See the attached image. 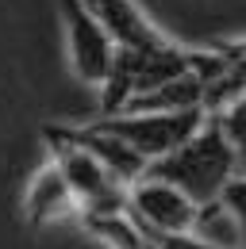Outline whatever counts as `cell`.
<instances>
[{"label":"cell","instance_id":"8fae6325","mask_svg":"<svg viewBox=\"0 0 246 249\" xmlns=\"http://www.w3.org/2000/svg\"><path fill=\"white\" fill-rule=\"evenodd\" d=\"M212 119H215V126L223 130V138H227V146H231V154H235L239 173H246V92L235 96L227 107H219Z\"/></svg>","mask_w":246,"mask_h":249},{"label":"cell","instance_id":"7c38bea8","mask_svg":"<svg viewBox=\"0 0 246 249\" xmlns=\"http://www.w3.org/2000/svg\"><path fill=\"white\" fill-rule=\"evenodd\" d=\"M219 203L227 207V215L235 218L239 226V238H243V249H246V173H235L227 188L219 192Z\"/></svg>","mask_w":246,"mask_h":249},{"label":"cell","instance_id":"277c9868","mask_svg":"<svg viewBox=\"0 0 246 249\" xmlns=\"http://www.w3.org/2000/svg\"><path fill=\"white\" fill-rule=\"evenodd\" d=\"M62 23H65L73 73L85 85H104L112 73V62H116V42L108 38V31L96 23V16L81 0H62Z\"/></svg>","mask_w":246,"mask_h":249},{"label":"cell","instance_id":"30bf717a","mask_svg":"<svg viewBox=\"0 0 246 249\" xmlns=\"http://www.w3.org/2000/svg\"><path fill=\"white\" fill-rule=\"evenodd\" d=\"M85 226H89L96 238H104L112 249H158V246L150 242V234H146L139 222H131V215L85 218Z\"/></svg>","mask_w":246,"mask_h":249},{"label":"cell","instance_id":"52a82bcc","mask_svg":"<svg viewBox=\"0 0 246 249\" xmlns=\"http://www.w3.org/2000/svg\"><path fill=\"white\" fill-rule=\"evenodd\" d=\"M65 134L85 150V154H92L116 180H120L123 188H131L135 180H143L146 177V157L139 154V150H131L123 138H116V134H108V130H100L96 123H85V126H65Z\"/></svg>","mask_w":246,"mask_h":249},{"label":"cell","instance_id":"5b68a950","mask_svg":"<svg viewBox=\"0 0 246 249\" xmlns=\"http://www.w3.org/2000/svg\"><path fill=\"white\" fill-rule=\"evenodd\" d=\"M196 211L200 207L181 188L150 180V177H143L127 188V215L143 230H154V234H192Z\"/></svg>","mask_w":246,"mask_h":249},{"label":"cell","instance_id":"3957f363","mask_svg":"<svg viewBox=\"0 0 246 249\" xmlns=\"http://www.w3.org/2000/svg\"><path fill=\"white\" fill-rule=\"evenodd\" d=\"M204 119H208L204 107H181V111H120V115H100L92 123L123 138L146 161H154V157H165L169 150H177L184 138H192L204 126Z\"/></svg>","mask_w":246,"mask_h":249},{"label":"cell","instance_id":"ba28073f","mask_svg":"<svg viewBox=\"0 0 246 249\" xmlns=\"http://www.w3.org/2000/svg\"><path fill=\"white\" fill-rule=\"evenodd\" d=\"M65 211H73V196H69V188H65L58 169H54V165H42V169L35 173L31 188H27L23 215H27L31 226H42V222H50V218L65 215Z\"/></svg>","mask_w":246,"mask_h":249},{"label":"cell","instance_id":"6da1fadb","mask_svg":"<svg viewBox=\"0 0 246 249\" xmlns=\"http://www.w3.org/2000/svg\"><path fill=\"white\" fill-rule=\"evenodd\" d=\"M235 173H239L235 154H231V146H227V138L215 126L212 115L204 119V126L192 138H184L177 150H169L165 157H154L150 165H146V177L150 180L181 188L196 207L219 199V192L227 188V180Z\"/></svg>","mask_w":246,"mask_h":249},{"label":"cell","instance_id":"7a4b0ae2","mask_svg":"<svg viewBox=\"0 0 246 249\" xmlns=\"http://www.w3.org/2000/svg\"><path fill=\"white\" fill-rule=\"evenodd\" d=\"M46 150H50V165L62 173V180L73 196V211L81 218H108V215H127V188L96 161L85 154L62 123L42 126Z\"/></svg>","mask_w":246,"mask_h":249},{"label":"cell","instance_id":"9c48e42d","mask_svg":"<svg viewBox=\"0 0 246 249\" xmlns=\"http://www.w3.org/2000/svg\"><path fill=\"white\" fill-rule=\"evenodd\" d=\"M192 238L204 242V246H212V249H243L239 226H235V218L227 215V207H223L219 199L200 203L196 222H192Z\"/></svg>","mask_w":246,"mask_h":249},{"label":"cell","instance_id":"8992f818","mask_svg":"<svg viewBox=\"0 0 246 249\" xmlns=\"http://www.w3.org/2000/svg\"><path fill=\"white\" fill-rule=\"evenodd\" d=\"M96 16V23L108 31L116 50H162L169 38L139 12L135 0H81Z\"/></svg>","mask_w":246,"mask_h":249}]
</instances>
